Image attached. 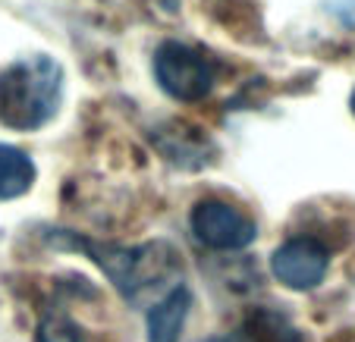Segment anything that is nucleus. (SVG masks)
Segmentation results:
<instances>
[{
	"instance_id": "20e7f679",
	"label": "nucleus",
	"mask_w": 355,
	"mask_h": 342,
	"mask_svg": "<svg viewBox=\"0 0 355 342\" xmlns=\"http://www.w3.org/2000/svg\"><path fill=\"white\" fill-rule=\"evenodd\" d=\"M192 229L198 242L217 251H239L258 235L255 220L227 201H198L192 210Z\"/></svg>"
},
{
	"instance_id": "9d476101",
	"label": "nucleus",
	"mask_w": 355,
	"mask_h": 342,
	"mask_svg": "<svg viewBox=\"0 0 355 342\" xmlns=\"http://www.w3.org/2000/svg\"><path fill=\"white\" fill-rule=\"evenodd\" d=\"M352 114H355V91H352Z\"/></svg>"
},
{
	"instance_id": "7ed1b4c3",
	"label": "nucleus",
	"mask_w": 355,
	"mask_h": 342,
	"mask_svg": "<svg viewBox=\"0 0 355 342\" xmlns=\"http://www.w3.org/2000/svg\"><path fill=\"white\" fill-rule=\"evenodd\" d=\"M155 73L157 82L167 94H173L176 101H201L205 94L214 88V69L198 51L186 44H167L157 51L155 57Z\"/></svg>"
},
{
	"instance_id": "0eeeda50",
	"label": "nucleus",
	"mask_w": 355,
	"mask_h": 342,
	"mask_svg": "<svg viewBox=\"0 0 355 342\" xmlns=\"http://www.w3.org/2000/svg\"><path fill=\"white\" fill-rule=\"evenodd\" d=\"M35 167L19 148L13 145H0V201L19 198L32 188Z\"/></svg>"
},
{
	"instance_id": "f257e3e1",
	"label": "nucleus",
	"mask_w": 355,
	"mask_h": 342,
	"mask_svg": "<svg viewBox=\"0 0 355 342\" xmlns=\"http://www.w3.org/2000/svg\"><path fill=\"white\" fill-rule=\"evenodd\" d=\"M63 73L51 57L35 54L0 73V126L28 129L44 126L57 114Z\"/></svg>"
},
{
	"instance_id": "423d86ee",
	"label": "nucleus",
	"mask_w": 355,
	"mask_h": 342,
	"mask_svg": "<svg viewBox=\"0 0 355 342\" xmlns=\"http://www.w3.org/2000/svg\"><path fill=\"white\" fill-rule=\"evenodd\" d=\"M189 305H192V296H189L186 286L170 289L161 302L151 305V311H148V342H180V330L186 323Z\"/></svg>"
},
{
	"instance_id": "39448f33",
	"label": "nucleus",
	"mask_w": 355,
	"mask_h": 342,
	"mask_svg": "<svg viewBox=\"0 0 355 342\" xmlns=\"http://www.w3.org/2000/svg\"><path fill=\"white\" fill-rule=\"evenodd\" d=\"M270 270L289 289H315L327 273V249L315 239H293L274 251Z\"/></svg>"
},
{
	"instance_id": "6e6552de",
	"label": "nucleus",
	"mask_w": 355,
	"mask_h": 342,
	"mask_svg": "<svg viewBox=\"0 0 355 342\" xmlns=\"http://www.w3.org/2000/svg\"><path fill=\"white\" fill-rule=\"evenodd\" d=\"M236 342H299V333L283 317L261 311V314L248 317V323L239 330Z\"/></svg>"
},
{
	"instance_id": "f03ea898",
	"label": "nucleus",
	"mask_w": 355,
	"mask_h": 342,
	"mask_svg": "<svg viewBox=\"0 0 355 342\" xmlns=\"http://www.w3.org/2000/svg\"><path fill=\"white\" fill-rule=\"evenodd\" d=\"M67 245H73L76 251H85L92 261H98L104 267V273L110 276L116 289L129 302H139L145 289L155 286V280L167 276V270L173 267V251L170 245L157 242V245H141V249H116V245H98L92 239H79L73 233H60Z\"/></svg>"
},
{
	"instance_id": "1a4fd4ad",
	"label": "nucleus",
	"mask_w": 355,
	"mask_h": 342,
	"mask_svg": "<svg viewBox=\"0 0 355 342\" xmlns=\"http://www.w3.org/2000/svg\"><path fill=\"white\" fill-rule=\"evenodd\" d=\"M41 342H82L73 327L54 323V327H41Z\"/></svg>"
}]
</instances>
